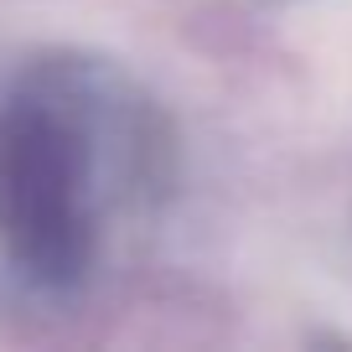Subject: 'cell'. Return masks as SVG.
<instances>
[{"label":"cell","mask_w":352,"mask_h":352,"mask_svg":"<svg viewBox=\"0 0 352 352\" xmlns=\"http://www.w3.org/2000/svg\"><path fill=\"white\" fill-rule=\"evenodd\" d=\"M176 182L166 109L109 57L42 52L0 83V306L73 311Z\"/></svg>","instance_id":"6da1fadb"}]
</instances>
